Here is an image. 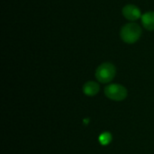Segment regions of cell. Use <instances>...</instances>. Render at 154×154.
<instances>
[{
	"instance_id": "5",
	"label": "cell",
	"mask_w": 154,
	"mask_h": 154,
	"mask_svg": "<svg viewBox=\"0 0 154 154\" xmlns=\"http://www.w3.org/2000/svg\"><path fill=\"white\" fill-rule=\"evenodd\" d=\"M142 23L149 31H154V11L147 12L142 15Z\"/></svg>"
},
{
	"instance_id": "1",
	"label": "cell",
	"mask_w": 154,
	"mask_h": 154,
	"mask_svg": "<svg viewBox=\"0 0 154 154\" xmlns=\"http://www.w3.org/2000/svg\"><path fill=\"white\" fill-rule=\"evenodd\" d=\"M142 35V28L135 23H128L125 24L120 31L121 39L128 44L135 43Z\"/></svg>"
},
{
	"instance_id": "4",
	"label": "cell",
	"mask_w": 154,
	"mask_h": 154,
	"mask_svg": "<svg viewBox=\"0 0 154 154\" xmlns=\"http://www.w3.org/2000/svg\"><path fill=\"white\" fill-rule=\"evenodd\" d=\"M122 14L129 21H136L139 18H142L141 10L134 5H126L124 6Z\"/></svg>"
},
{
	"instance_id": "2",
	"label": "cell",
	"mask_w": 154,
	"mask_h": 154,
	"mask_svg": "<svg viewBox=\"0 0 154 154\" xmlns=\"http://www.w3.org/2000/svg\"><path fill=\"white\" fill-rule=\"evenodd\" d=\"M116 73V67L110 62H105L98 66L96 70V78L101 83L111 82Z\"/></svg>"
},
{
	"instance_id": "6",
	"label": "cell",
	"mask_w": 154,
	"mask_h": 154,
	"mask_svg": "<svg viewBox=\"0 0 154 154\" xmlns=\"http://www.w3.org/2000/svg\"><path fill=\"white\" fill-rule=\"evenodd\" d=\"M99 91V85L94 81H88L83 86V92L86 96L94 97Z\"/></svg>"
},
{
	"instance_id": "3",
	"label": "cell",
	"mask_w": 154,
	"mask_h": 154,
	"mask_svg": "<svg viewBox=\"0 0 154 154\" xmlns=\"http://www.w3.org/2000/svg\"><path fill=\"white\" fill-rule=\"evenodd\" d=\"M105 95L115 101H122L127 97V89L119 84H110L105 88Z\"/></svg>"
},
{
	"instance_id": "7",
	"label": "cell",
	"mask_w": 154,
	"mask_h": 154,
	"mask_svg": "<svg viewBox=\"0 0 154 154\" xmlns=\"http://www.w3.org/2000/svg\"><path fill=\"white\" fill-rule=\"evenodd\" d=\"M111 141H112V135L108 132H105L99 136V143L102 145H107L111 143Z\"/></svg>"
}]
</instances>
